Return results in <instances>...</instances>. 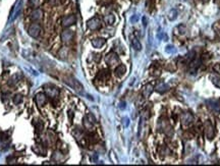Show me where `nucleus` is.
<instances>
[{
  "label": "nucleus",
  "instance_id": "nucleus-1",
  "mask_svg": "<svg viewBox=\"0 0 220 166\" xmlns=\"http://www.w3.org/2000/svg\"><path fill=\"white\" fill-rule=\"evenodd\" d=\"M64 82L66 83L68 86H70L72 89H74L77 92H80V93H82L83 91H84V87H83V85L81 84V83L79 82L78 80H76V79L67 78V79H65Z\"/></svg>",
  "mask_w": 220,
  "mask_h": 166
},
{
  "label": "nucleus",
  "instance_id": "nucleus-2",
  "mask_svg": "<svg viewBox=\"0 0 220 166\" xmlns=\"http://www.w3.org/2000/svg\"><path fill=\"white\" fill-rule=\"evenodd\" d=\"M87 26H88V28L92 31L99 30V29L101 28V20H100L98 17H92L91 20H88Z\"/></svg>",
  "mask_w": 220,
  "mask_h": 166
},
{
  "label": "nucleus",
  "instance_id": "nucleus-3",
  "mask_svg": "<svg viewBox=\"0 0 220 166\" xmlns=\"http://www.w3.org/2000/svg\"><path fill=\"white\" fill-rule=\"evenodd\" d=\"M41 34V27L39 24H33L29 28V35L33 38H38Z\"/></svg>",
  "mask_w": 220,
  "mask_h": 166
},
{
  "label": "nucleus",
  "instance_id": "nucleus-4",
  "mask_svg": "<svg viewBox=\"0 0 220 166\" xmlns=\"http://www.w3.org/2000/svg\"><path fill=\"white\" fill-rule=\"evenodd\" d=\"M45 92H46V96L49 98H55L59 95V90L56 87H53V86H46Z\"/></svg>",
  "mask_w": 220,
  "mask_h": 166
},
{
  "label": "nucleus",
  "instance_id": "nucleus-5",
  "mask_svg": "<svg viewBox=\"0 0 220 166\" xmlns=\"http://www.w3.org/2000/svg\"><path fill=\"white\" fill-rule=\"evenodd\" d=\"M105 61L106 63L109 65H115L116 63L119 62V58L114 52H110L108 55H106Z\"/></svg>",
  "mask_w": 220,
  "mask_h": 166
},
{
  "label": "nucleus",
  "instance_id": "nucleus-6",
  "mask_svg": "<svg viewBox=\"0 0 220 166\" xmlns=\"http://www.w3.org/2000/svg\"><path fill=\"white\" fill-rule=\"evenodd\" d=\"M77 22V17L74 15H66L62 18V26L64 28H67V27H70L71 25L76 24Z\"/></svg>",
  "mask_w": 220,
  "mask_h": 166
},
{
  "label": "nucleus",
  "instance_id": "nucleus-7",
  "mask_svg": "<svg viewBox=\"0 0 220 166\" xmlns=\"http://www.w3.org/2000/svg\"><path fill=\"white\" fill-rule=\"evenodd\" d=\"M30 17L33 22H39V20H41L42 18H43V11L39 8L35 9V10L31 13Z\"/></svg>",
  "mask_w": 220,
  "mask_h": 166
},
{
  "label": "nucleus",
  "instance_id": "nucleus-8",
  "mask_svg": "<svg viewBox=\"0 0 220 166\" xmlns=\"http://www.w3.org/2000/svg\"><path fill=\"white\" fill-rule=\"evenodd\" d=\"M208 107L211 110L215 111V112H219L220 111V101L219 100H209L207 101Z\"/></svg>",
  "mask_w": 220,
  "mask_h": 166
},
{
  "label": "nucleus",
  "instance_id": "nucleus-9",
  "mask_svg": "<svg viewBox=\"0 0 220 166\" xmlns=\"http://www.w3.org/2000/svg\"><path fill=\"white\" fill-rule=\"evenodd\" d=\"M72 38H73V32L72 31L65 30V31H63L62 34H61V39H62V41L65 42V43L70 42L71 40H72Z\"/></svg>",
  "mask_w": 220,
  "mask_h": 166
},
{
  "label": "nucleus",
  "instance_id": "nucleus-10",
  "mask_svg": "<svg viewBox=\"0 0 220 166\" xmlns=\"http://www.w3.org/2000/svg\"><path fill=\"white\" fill-rule=\"evenodd\" d=\"M35 100H36V103L38 104V106H44L46 104V102H47V97H46L45 94L43 93H39V94H37L36 95V98H35Z\"/></svg>",
  "mask_w": 220,
  "mask_h": 166
},
{
  "label": "nucleus",
  "instance_id": "nucleus-11",
  "mask_svg": "<svg viewBox=\"0 0 220 166\" xmlns=\"http://www.w3.org/2000/svg\"><path fill=\"white\" fill-rule=\"evenodd\" d=\"M199 65H200V60H197V59L191 60L189 70H190V72L192 73V74H195V73L197 72V69H198Z\"/></svg>",
  "mask_w": 220,
  "mask_h": 166
},
{
  "label": "nucleus",
  "instance_id": "nucleus-12",
  "mask_svg": "<svg viewBox=\"0 0 220 166\" xmlns=\"http://www.w3.org/2000/svg\"><path fill=\"white\" fill-rule=\"evenodd\" d=\"M181 121H182V124L183 125H189L192 123L193 121V115L191 113H184L182 114V117H181Z\"/></svg>",
  "mask_w": 220,
  "mask_h": 166
},
{
  "label": "nucleus",
  "instance_id": "nucleus-13",
  "mask_svg": "<svg viewBox=\"0 0 220 166\" xmlns=\"http://www.w3.org/2000/svg\"><path fill=\"white\" fill-rule=\"evenodd\" d=\"M105 39H103V38H97V39L92 40V45L94 48H101L105 44Z\"/></svg>",
  "mask_w": 220,
  "mask_h": 166
},
{
  "label": "nucleus",
  "instance_id": "nucleus-14",
  "mask_svg": "<svg viewBox=\"0 0 220 166\" xmlns=\"http://www.w3.org/2000/svg\"><path fill=\"white\" fill-rule=\"evenodd\" d=\"M205 130H206V136L208 137V139H210V140H211L212 137H211V134H210V132H211L212 134L214 135V128H213V126H212L211 123H210V121H207V122L205 123Z\"/></svg>",
  "mask_w": 220,
  "mask_h": 166
},
{
  "label": "nucleus",
  "instance_id": "nucleus-15",
  "mask_svg": "<svg viewBox=\"0 0 220 166\" xmlns=\"http://www.w3.org/2000/svg\"><path fill=\"white\" fill-rule=\"evenodd\" d=\"M152 92H153V86L148 84L147 86H145L144 90H143V96H144L145 98H148L150 95H151Z\"/></svg>",
  "mask_w": 220,
  "mask_h": 166
},
{
  "label": "nucleus",
  "instance_id": "nucleus-16",
  "mask_svg": "<svg viewBox=\"0 0 220 166\" xmlns=\"http://www.w3.org/2000/svg\"><path fill=\"white\" fill-rule=\"evenodd\" d=\"M114 72H115V74H116L117 77H122L123 74L126 72V68H125V66L123 64H119L118 66L115 68Z\"/></svg>",
  "mask_w": 220,
  "mask_h": 166
},
{
  "label": "nucleus",
  "instance_id": "nucleus-17",
  "mask_svg": "<svg viewBox=\"0 0 220 166\" xmlns=\"http://www.w3.org/2000/svg\"><path fill=\"white\" fill-rule=\"evenodd\" d=\"M110 77V73L108 70H102L98 73L97 76V80H100V81H106L107 79H109Z\"/></svg>",
  "mask_w": 220,
  "mask_h": 166
},
{
  "label": "nucleus",
  "instance_id": "nucleus-18",
  "mask_svg": "<svg viewBox=\"0 0 220 166\" xmlns=\"http://www.w3.org/2000/svg\"><path fill=\"white\" fill-rule=\"evenodd\" d=\"M132 45L133 47L135 48V50H137V51H140V50L142 49V45H141L140 41L138 40V38H136V37L134 36L132 37Z\"/></svg>",
  "mask_w": 220,
  "mask_h": 166
},
{
  "label": "nucleus",
  "instance_id": "nucleus-19",
  "mask_svg": "<svg viewBox=\"0 0 220 166\" xmlns=\"http://www.w3.org/2000/svg\"><path fill=\"white\" fill-rule=\"evenodd\" d=\"M169 87L167 86L166 84H164V83H161V84H159L157 87H156V91H158V92H160V93H164V92H166V91H168Z\"/></svg>",
  "mask_w": 220,
  "mask_h": 166
},
{
  "label": "nucleus",
  "instance_id": "nucleus-20",
  "mask_svg": "<svg viewBox=\"0 0 220 166\" xmlns=\"http://www.w3.org/2000/svg\"><path fill=\"white\" fill-rule=\"evenodd\" d=\"M37 148H38V150L37 149H35V148H33V150H34L35 152H36L38 155H41V156H44L45 155V153H46V149L44 148L42 145H37Z\"/></svg>",
  "mask_w": 220,
  "mask_h": 166
},
{
  "label": "nucleus",
  "instance_id": "nucleus-21",
  "mask_svg": "<svg viewBox=\"0 0 220 166\" xmlns=\"http://www.w3.org/2000/svg\"><path fill=\"white\" fill-rule=\"evenodd\" d=\"M34 125H35V128H36V130H37L38 133H41L42 130H43L44 124H43V122H42L41 120H36V121H34Z\"/></svg>",
  "mask_w": 220,
  "mask_h": 166
},
{
  "label": "nucleus",
  "instance_id": "nucleus-22",
  "mask_svg": "<svg viewBox=\"0 0 220 166\" xmlns=\"http://www.w3.org/2000/svg\"><path fill=\"white\" fill-rule=\"evenodd\" d=\"M104 20H105L106 24L112 25L113 23L115 22V16L113 14H107V15H105V17H104Z\"/></svg>",
  "mask_w": 220,
  "mask_h": 166
},
{
  "label": "nucleus",
  "instance_id": "nucleus-23",
  "mask_svg": "<svg viewBox=\"0 0 220 166\" xmlns=\"http://www.w3.org/2000/svg\"><path fill=\"white\" fill-rule=\"evenodd\" d=\"M176 17H177V11L175 10V9H171L168 13V18L170 20H176Z\"/></svg>",
  "mask_w": 220,
  "mask_h": 166
},
{
  "label": "nucleus",
  "instance_id": "nucleus-24",
  "mask_svg": "<svg viewBox=\"0 0 220 166\" xmlns=\"http://www.w3.org/2000/svg\"><path fill=\"white\" fill-rule=\"evenodd\" d=\"M23 102V96L20 95V94H17V95H15L14 97H13V103L15 104V105H18V104H20Z\"/></svg>",
  "mask_w": 220,
  "mask_h": 166
},
{
  "label": "nucleus",
  "instance_id": "nucleus-25",
  "mask_svg": "<svg viewBox=\"0 0 220 166\" xmlns=\"http://www.w3.org/2000/svg\"><path fill=\"white\" fill-rule=\"evenodd\" d=\"M165 51H166L167 53H175V52H176V49L174 48V46L168 45V46H166V48H165Z\"/></svg>",
  "mask_w": 220,
  "mask_h": 166
},
{
  "label": "nucleus",
  "instance_id": "nucleus-26",
  "mask_svg": "<svg viewBox=\"0 0 220 166\" xmlns=\"http://www.w3.org/2000/svg\"><path fill=\"white\" fill-rule=\"evenodd\" d=\"M212 83H213L216 87L220 88V79L219 78H217V77H212Z\"/></svg>",
  "mask_w": 220,
  "mask_h": 166
},
{
  "label": "nucleus",
  "instance_id": "nucleus-27",
  "mask_svg": "<svg viewBox=\"0 0 220 166\" xmlns=\"http://www.w3.org/2000/svg\"><path fill=\"white\" fill-rule=\"evenodd\" d=\"M40 0H30V4L32 5L33 7H38L39 6Z\"/></svg>",
  "mask_w": 220,
  "mask_h": 166
},
{
  "label": "nucleus",
  "instance_id": "nucleus-28",
  "mask_svg": "<svg viewBox=\"0 0 220 166\" xmlns=\"http://www.w3.org/2000/svg\"><path fill=\"white\" fill-rule=\"evenodd\" d=\"M7 139H8V138H7L6 133H3V132L0 133V140L2 141V142H3V141H6Z\"/></svg>",
  "mask_w": 220,
  "mask_h": 166
},
{
  "label": "nucleus",
  "instance_id": "nucleus-29",
  "mask_svg": "<svg viewBox=\"0 0 220 166\" xmlns=\"http://www.w3.org/2000/svg\"><path fill=\"white\" fill-rule=\"evenodd\" d=\"M138 20H139V15H134V16L130 17V22L132 23L138 22Z\"/></svg>",
  "mask_w": 220,
  "mask_h": 166
},
{
  "label": "nucleus",
  "instance_id": "nucleus-30",
  "mask_svg": "<svg viewBox=\"0 0 220 166\" xmlns=\"http://www.w3.org/2000/svg\"><path fill=\"white\" fill-rule=\"evenodd\" d=\"M49 1L52 5H57L59 2H60V0H49Z\"/></svg>",
  "mask_w": 220,
  "mask_h": 166
},
{
  "label": "nucleus",
  "instance_id": "nucleus-31",
  "mask_svg": "<svg viewBox=\"0 0 220 166\" xmlns=\"http://www.w3.org/2000/svg\"><path fill=\"white\" fill-rule=\"evenodd\" d=\"M147 17L146 16H144L143 17V25H144V27H147Z\"/></svg>",
  "mask_w": 220,
  "mask_h": 166
},
{
  "label": "nucleus",
  "instance_id": "nucleus-32",
  "mask_svg": "<svg viewBox=\"0 0 220 166\" xmlns=\"http://www.w3.org/2000/svg\"><path fill=\"white\" fill-rule=\"evenodd\" d=\"M123 120H124V125H125V126H127V125L130 124V119H128V118H124Z\"/></svg>",
  "mask_w": 220,
  "mask_h": 166
},
{
  "label": "nucleus",
  "instance_id": "nucleus-33",
  "mask_svg": "<svg viewBox=\"0 0 220 166\" xmlns=\"http://www.w3.org/2000/svg\"><path fill=\"white\" fill-rule=\"evenodd\" d=\"M119 108H120V109H124V108H125V103H124V102H121L120 105H119Z\"/></svg>",
  "mask_w": 220,
  "mask_h": 166
}]
</instances>
